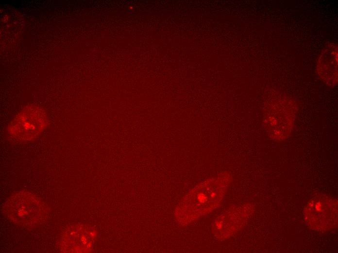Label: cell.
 <instances>
[{
  "label": "cell",
  "instance_id": "obj_3",
  "mask_svg": "<svg viewBox=\"0 0 338 253\" xmlns=\"http://www.w3.org/2000/svg\"><path fill=\"white\" fill-rule=\"evenodd\" d=\"M304 219L311 229H332L338 225V202L328 196L317 195L309 200L304 210Z\"/></svg>",
  "mask_w": 338,
  "mask_h": 253
},
{
  "label": "cell",
  "instance_id": "obj_2",
  "mask_svg": "<svg viewBox=\"0 0 338 253\" xmlns=\"http://www.w3.org/2000/svg\"><path fill=\"white\" fill-rule=\"evenodd\" d=\"M269 103L264 114L265 127L271 139L282 141L290 133L295 115V106L285 97L273 99Z\"/></svg>",
  "mask_w": 338,
  "mask_h": 253
},
{
  "label": "cell",
  "instance_id": "obj_4",
  "mask_svg": "<svg viewBox=\"0 0 338 253\" xmlns=\"http://www.w3.org/2000/svg\"><path fill=\"white\" fill-rule=\"evenodd\" d=\"M47 124V116L44 110L37 106H29L13 119L8 131L18 140L32 141L38 137Z\"/></svg>",
  "mask_w": 338,
  "mask_h": 253
},
{
  "label": "cell",
  "instance_id": "obj_1",
  "mask_svg": "<svg viewBox=\"0 0 338 253\" xmlns=\"http://www.w3.org/2000/svg\"><path fill=\"white\" fill-rule=\"evenodd\" d=\"M3 213L12 223L29 228L42 223L48 215V207L38 197L29 192H16L7 199Z\"/></svg>",
  "mask_w": 338,
  "mask_h": 253
},
{
  "label": "cell",
  "instance_id": "obj_5",
  "mask_svg": "<svg viewBox=\"0 0 338 253\" xmlns=\"http://www.w3.org/2000/svg\"><path fill=\"white\" fill-rule=\"evenodd\" d=\"M91 227L83 225L69 226L62 234L59 248L63 253H84L90 250L96 236Z\"/></svg>",
  "mask_w": 338,
  "mask_h": 253
},
{
  "label": "cell",
  "instance_id": "obj_6",
  "mask_svg": "<svg viewBox=\"0 0 338 253\" xmlns=\"http://www.w3.org/2000/svg\"><path fill=\"white\" fill-rule=\"evenodd\" d=\"M338 53L337 44H329L322 51L317 62L318 76L329 86H335L338 83Z\"/></svg>",
  "mask_w": 338,
  "mask_h": 253
}]
</instances>
